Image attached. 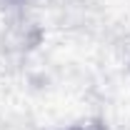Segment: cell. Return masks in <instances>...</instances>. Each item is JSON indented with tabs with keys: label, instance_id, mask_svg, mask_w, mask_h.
I'll return each mask as SVG.
<instances>
[{
	"label": "cell",
	"instance_id": "obj_1",
	"mask_svg": "<svg viewBox=\"0 0 130 130\" xmlns=\"http://www.w3.org/2000/svg\"><path fill=\"white\" fill-rule=\"evenodd\" d=\"M3 3H10V5H23L25 0H3Z\"/></svg>",
	"mask_w": 130,
	"mask_h": 130
}]
</instances>
